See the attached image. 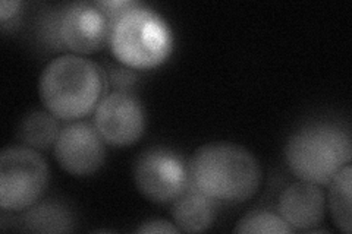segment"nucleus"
Wrapping results in <instances>:
<instances>
[{"label": "nucleus", "mask_w": 352, "mask_h": 234, "mask_svg": "<svg viewBox=\"0 0 352 234\" xmlns=\"http://www.w3.org/2000/svg\"><path fill=\"white\" fill-rule=\"evenodd\" d=\"M190 183L213 202L244 204L260 191L263 170L247 148L232 142H210L188 161Z\"/></svg>", "instance_id": "nucleus-1"}, {"label": "nucleus", "mask_w": 352, "mask_h": 234, "mask_svg": "<svg viewBox=\"0 0 352 234\" xmlns=\"http://www.w3.org/2000/svg\"><path fill=\"white\" fill-rule=\"evenodd\" d=\"M106 90V75L90 59L63 54L43 69L38 81L40 100L59 120H82L96 110Z\"/></svg>", "instance_id": "nucleus-2"}, {"label": "nucleus", "mask_w": 352, "mask_h": 234, "mask_svg": "<svg viewBox=\"0 0 352 234\" xmlns=\"http://www.w3.org/2000/svg\"><path fill=\"white\" fill-rule=\"evenodd\" d=\"M173 43L166 19L153 9L135 3L115 19L109 47L125 68L147 71L169 59Z\"/></svg>", "instance_id": "nucleus-3"}, {"label": "nucleus", "mask_w": 352, "mask_h": 234, "mask_svg": "<svg viewBox=\"0 0 352 234\" xmlns=\"http://www.w3.org/2000/svg\"><path fill=\"white\" fill-rule=\"evenodd\" d=\"M351 137L332 124H311L295 130L285 145V160L301 182L326 186L351 164Z\"/></svg>", "instance_id": "nucleus-4"}, {"label": "nucleus", "mask_w": 352, "mask_h": 234, "mask_svg": "<svg viewBox=\"0 0 352 234\" xmlns=\"http://www.w3.org/2000/svg\"><path fill=\"white\" fill-rule=\"evenodd\" d=\"M50 180L43 155L25 145L6 147L0 154V207L22 211L37 204Z\"/></svg>", "instance_id": "nucleus-5"}, {"label": "nucleus", "mask_w": 352, "mask_h": 234, "mask_svg": "<svg viewBox=\"0 0 352 234\" xmlns=\"http://www.w3.org/2000/svg\"><path fill=\"white\" fill-rule=\"evenodd\" d=\"M134 182L140 194L151 202L172 204L190 186L188 163L169 148H147L135 160Z\"/></svg>", "instance_id": "nucleus-6"}, {"label": "nucleus", "mask_w": 352, "mask_h": 234, "mask_svg": "<svg viewBox=\"0 0 352 234\" xmlns=\"http://www.w3.org/2000/svg\"><path fill=\"white\" fill-rule=\"evenodd\" d=\"M144 106L129 91H113L102 98L94 110V126L110 147H129L144 135Z\"/></svg>", "instance_id": "nucleus-7"}, {"label": "nucleus", "mask_w": 352, "mask_h": 234, "mask_svg": "<svg viewBox=\"0 0 352 234\" xmlns=\"http://www.w3.org/2000/svg\"><path fill=\"white\" fill-rule=\"evenodd\" d=\"M106 142L94 124L75 120L60 129L53 145L54 159L62 169L74 176L94 174L106 160Z\"/></svg>", "instance_id": "nucleus-8"}, {"label": "nucleus", "mask_w": 352, "mask_h": 234, "mask_svg": "<svg viewBox=\"0 0 352 234\" xmlns=\"http://www.w3.org/2000/svg\"><path fill=\"white\" fill-rule=\"evenodd\" d=\"M112 27V19L97 2H78L63 12L59 22V38L75 54H91L107 46Z\"/></svg>", "instance_id": "nucleus-9"}, {"label": "nucleus", "mask_w": 352, "mask_h": 234, "mask_svg": "<svg viewBox=\"0 0 352 234\" xmlns=\"http://www.w3.org/2000/svg\"><path fill=\"white\" fill-rule=\"evenodd\" d=\"M278 213L292 230L310 231L324 220L326 194L318 185L292 183L279 196Z\"/></svg>", "instance_id": "nucleus-10"}, {"label": "nucleus", "mask_w": 352, "mask_h": 234, "mask_svg": "<svg viewBox=\"0 0 352 234\" xmlns=\"http://www.w3.org/2000/svg\"><path fill=\"white\" fill-rule=\"evenodd\" d=\"M216 202L191 183L172 202L170 215L181 233H203L212 227L216 217Z\"/></svg>", "instance_id": "nucleus-11"}, {"label": "nucleus", "mask_w": 352, "mask_h": 234, "mask_svg": "<svg viewBox=\"0 0 352 234\" xmlns=\"http://www.w3.org/2000/svg\"><path fill=\"white\" fill-rule=\"evenodd\" d=\"M59 119L49 111H31L21 120L16 137L19 142L32 150H49L60 132Z\"/></svg>", "instance_id": "nucleus-12"}, {"label": "nucleus", "mask_w": 352, "mask_h": 234, "mask_svg": "<svg viewBox=\"0 0 352 234\" xmlns=\"http://www.w3.org/2000/svg\"><path fill=\"white\" fill-rule=\"evenodd\" d=\"M74 215L59 202H41L30 207L24 215V226L36 233H69L74 230Z\"/></svg>", "instance_id": "nucleus-13"}, {"label": "nucleus", "mask_w": 352, "mask_h": 234, "mask_svg": "<svg viewBox=\"0 0 352 234\" xmlns=\"http://www.w3.org/2000/svg\"><path fill=\"white\" fill-rule=\"evenodd\" d=\"M329 186V211L335 226L351 234L352 218H351V189H352V167L351 164L344 165L333 177Z\"/></svg>", "instance_id": "nucleus-14"}, {"label": "nucleus", "mask_w": 352, "mask_h": 234, "mask_svg": "<svg viewBox=\"0 0 352 234\" xmlns=\"http://www.w3.org/2000/svg\"><path fill=\"white\" fill-rule=\"evenodd\" d=\"M234 231L254 234H289L294 230L286 224V221L279 214L260 211V213H251L245 215L238 222Z\"/></svg>", "instance_id": "nucleus-15"}, {"label": "nucleus", "mask_w": 352, "mask_h": 234, "mask_svg": "<svg viewBox=\"0 0 352 234\" xmlns=\"http://www.w3.org/2000/svg\"><path fill=\"white\" fill-rule=\"evenodd\" d=\"M135 233L140 234H179L181 230L176 227L173 222H169L166 220L154 218L146 221L144 224L140 226Z\"/></svg>", "instance_id": "nucleus-16"}, {"label": "nucleus", "mask_w": 352, "mask_h": 234, "mask_svg": "<svg viewBox=\"0 0 352 234\" xmlns=\"http://www.w3.org/2000/svg\"><path fill=\"white\" fill-rule=\"evenodd\" d=\"M135 75L131 72V69L128 68H122V69H115V72L112 73V78H110V82H112L115 86H118V91H125L124 90V84L128 90V86L134 82Z\"/></svg>", "instance_id": "nucleus-17"}, {"label": "nucleus", "mask_w": 352, "mask_h": 234, "mask_svg": "<svg viewBox=\"0 0 352 234\" xmlns=\"http://www.w3.org/2000/svg\"><path fill=\"white\" fill-rule=\"evenodd\" d=\"M21 2L18 0H2L0 2V21L5 25L8 19H12L19 14Z\"/></svg>", "instance_id": "nucleus-18"}]
</instances>
